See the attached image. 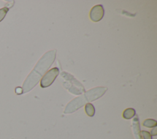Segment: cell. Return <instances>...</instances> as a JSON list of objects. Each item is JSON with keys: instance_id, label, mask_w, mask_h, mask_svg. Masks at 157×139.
Wrapping results in <instances>:
<instances>
[{"instance_id": "6da1fadb", "label": "cell", "mask_w": 157, "mask_h": 139, "mask_svg": "<svg viewBox=\"0 0 157 139\" xmlns=\"http://www.w3.org/2000/svg\"><path fill=\"white\" fill-rule=\"evenodd\" d=\"M59 72V69L57 67L52 68L47 71L40 80V86L42 88H47L50 86L58 75Z\"/></svg>"}, {"instance_id": "7a4b0ae2", "label": "cell", "mask_w": 157, "mask_h": 139, "mask_svg": "<svg viewBox=\"0 0 157 139\" xmlns=\"http://www.w3.org/2000/svg\"><path fill=\"white\" fill-rule=\"evenodd\" d=\"M104 10L103 6L101 4L96 5L92 7L90 12V18L91 21L98 22L100 21L104 16Z\"/></svg>"}, {"instance_id": "3957f363", "label": "cell", "mask_w": 157, "mask_h": 139, "mask_svg": "<svg viewBox=\"0 0 157 139\" xmlns=\"http://www.w3.org/2000/svg\"><path fill=\"white\" fill-rule=\"evenodd\" d=\"M81 99H82V97H78V98H76L74 100H72L71 102V103H72V104H74V105L69 103L66 108L64 113H71V112H73V111L77 110L80 107H81L82 106V105L85 103V101L82 100Z\"/></svg>"}, {"instance_id": "277c9868", "label": "cell", "mask_w": 157, "mask_h": 139, "mask_svg": "<svg viewBox=\"0 0 157 139\" xmlns=\"http://www.w3.org/2000/svg\"><path fill=\"white\" fill-rule=\"evenodd\" d=\"M132 129L136 139H142L140 134V130L139 126V122L137 117H136L132 121Z\"/></svg>"}, {"instance_id": "5b68a950", "label": "cell", "mask_w": 157, "mask_h": 139, "mask_svg": "<svg viewBox=\"0 0 157 139\" xmlns=\"http://www.w3.org/2000/svg\"><path fill=\"white\" fill-rule=\"evenodd\" d=\"M136 115V111L132 108H128L124 110L123 113V117L126 119H129L133 118Z\"/></svg>"}, {"instance_id": "8992f818", "label": "cell", "mask_w": 157, "mask_h": 139, "mask_svg": "<svg viewBox=\"0 0 157 139\" xmlns=\"http://www.w3.org/2000/svg\"><path fill=\"white\" fill-rule=\"evenodd\" d=\"M85 110L86 115L89 116H93L95 113V109L93 104L90 103H88L85 105Z\"/></svg>"}, {"instance_id": "52a82bcc", "label": "cell", "mask_w": 157, "mask_h": 139, "mask_svg": "<svg viewBox=\"0 0 157 139\" xmlns=\"http://www.w3.org/2000/svg\"><path fill=\"white\" fill-rule=\"evenodd\" d=\"M143 126L148 127V128H152L155 127L157 125V122L156 120L153 119H147L143 122Z\"/></svg>"}, {"instance_id": "ba28073f", "label": "cell", "mask_w": 157, "mask_h": 139, "mask_svg": "<svg viewBox=\"0 0 157 139\" xmlns=\"http://www.w3.org/2000/svg\"><path fill=\"white\" fill-rule=\"evenodd\" d=\"M9 8L7 7H4L3 8L0 9V21H1L5 17L6 15L7 14Z\"/></svg>"}, {"instance_id": "9c48e42d", "label": "cell", "mask_w": 157, "mask_h": 139, "mask_svg": "<svg viewBox=\"0 0 157 139\" xmlns=\"http://www.w3.org/2000/svg\"><path fill=\"white\" fill-rule=\"evenodd\" d=\"M140 134L144 139H152L151 135L149 132L142 130V131H140Z\"/></svg>"}, {"instance_id": "30bf717a", "label": "cell", "mask_w": 157, "mask_h": 139, "mask_svg": "<svg viewBox=\"0 0 157 139\" xmlns=\"http://www.w3.org/2000/svg\"><path fill=\"white\" fill-rule=\"evenodd\" d=\"M151 135H156L157 134V130H156V127H155L154 129H153L151 130V133H150Z\"/></svg>"}]
</instances>
